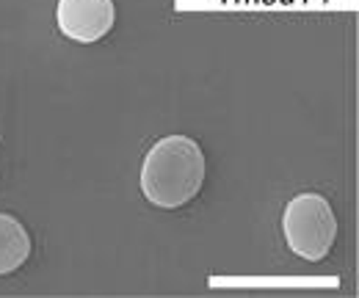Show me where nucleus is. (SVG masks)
<instances>
[{
  "instance_id": "f257e3e1",
  "label": "nucleus",
  "mask_w": 359,
  "mask_h": 298,
  "mask_svg": "<svg viewBox=\"0 0 359 298\" xmlns=\"http://www.w3.org/2000/svg\"><path fill=\"white\" fill-rule=\"evenodd\" d=\"M205 182V155L199 144L188 135L161 138L144 158L141 194L163 210H177L188 205Z\"/></svg>"
},
{
  "instance_id": "f03ea898",
  "label": "nucleus",
  "mask_w": 359,
  "mask_h": 298,
  "mask_svg": "<svg viewBox=\"0 0 359 298\" xmlns=\"http://www.w3.org/2000/svg\"><path fill=\"white\" fill-rule=\"evenodd\" d=\"M282 229L290 252L307 262H320L334 246L337 218L332 205L320 194H299L287 202L282 215Z\"/></svg>"
},
{
  "instance_id": "7ed1b4c3",
  "label": "nucleus",
  "mask_w": 359,
  "mask_h": 298,
  "mask_svg": "<svg viewBox=\"0 0 359 298\" xmlns=\"http://www.w3.org/2000/svg\"><path fill=\"white\" fill-rule=\"evenodd\" d=\"M114 0H58V28L75 42H97L114 28Z\"/></svg>"
},
{
  "instance_id": "20e7f679",
  "label": "nucleus",
  "mask_w": 359,
  "mask_h": 298,
  "mask_svg": "<svg viewBox=\"0 0 359 298\" xmlns=\"http://www.w3.org/2000/svg\"><path fill=\"white\" fill-rule=\"evenodd\" d=\"M31 255V238L25 226L8 213H0V276L14 273Z\"/></svg>"
}]
</instances>
